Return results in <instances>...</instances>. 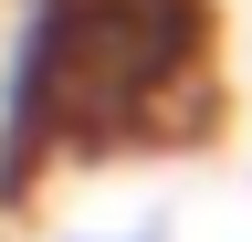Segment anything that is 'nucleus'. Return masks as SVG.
Masks as SVG:
<instances>
[{"label":"nucleus","mask_w":252,"mask_h":242,"mask_svg":"<svg viewBox=\"0 0 252 242\" xmlns=\"http://www.w3.org/2000/svg\"><path fill=\"white\" fill-rule=\"evenodd\" d=\"M137 242H147V232H137Z\"/></svg>","instance_id":"obj_2"},{"label":"nucleus","mask_w":252,"mask_h":242,"mask_svg":"<svg viewBox=\"0 0 252 242\" xmlns=\"http://www.w3.org/2000/svg\"><path fill=\"white\" fill-rule=\"evenodd\" d=\"M210 0H21L0 42V200H21L63 158L179 137L210 105Z\"/></svg>","instance_id":"obj_1"}]
</instances>
